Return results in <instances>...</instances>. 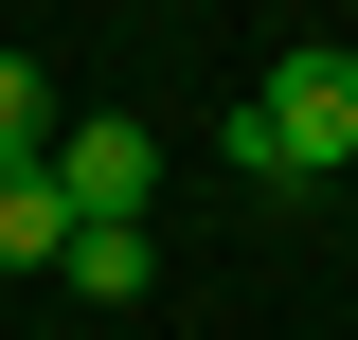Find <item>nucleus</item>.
I'll use <instances>...</instances> for the list:
<instances>
[{
	"mask_svg": "<svg viewBox=\"0 0 358 340\" xmlns=\"http://www.w3.org/2000/svg\"><path fill=\"white\" fill-rule=\"evenodd\" d=\"M72 251V197H54V143L36 162H0V269H54Z\"/></svg>",
	"mask_w": 358,
	"mask_h": 340,
	"instance_id": "20e7f679",
	"label": "nucleus"
},
{
	"mask_svg": "<svg viewBox=\"0 0 358 340\" xmlns=\"http://www.w3.org/2000/svg\"><path fill=\"white\" fill-rule=\"evenodd\" d=\"M54 287H72V304H108V323H126V304L162 287V233H143V215H90L72 251H54Z\"/></svg>",
	"mask_w": 358,
	"mask_h": 340,
	"instance_id": "7ed1b4c3",
	"label": "nucleus"
},
{
	"mask_svg": "<svg viewBox=\"0 0 358 340\" xmlns=\"http://www.w3.org/2000/svg\"><path fill=\"white\" fill-rule=\"evenodd\" d=\"M341 162H358V54L305 36V54H268V72L233 90V179H251V197H322Z\"/></svg>",
	"mask_w": 358,
	"mask_h": 340,
	"instance_id": "f257e3e1",
	"label": "nucleus"
},
{
	"mask_svg": "<svg viewBox=\"0 0 358 340\" xmlns=\"http://www.w3.org/2000/svg\"><path fill=\"white\" fill-rule=\"evenodd\" d=\"M54 197H72V233H90V215H143V197H162V126H126V108L54 126Z\"/></svg>",
	"mask_w": 358,
	"mask_h": 340,
	"instance_id": "f03ea898",
	"label": "nucleus"
},
{
	"mask_svg": "<svg viewBox=\"0 0 358 340\" xmlns=\"http://www.w3.org/2000/svg\"><path fill=\"white\" fill-rule=\"evenodd\" d=\"M36 143H54V72H36V54H0V162H36Z\"/></svg>",
	"mask_w": 358,
	"mask_h": 340,
	"instance_id": "39448f33",
	"label": "nucleus"
}]
</instances>
